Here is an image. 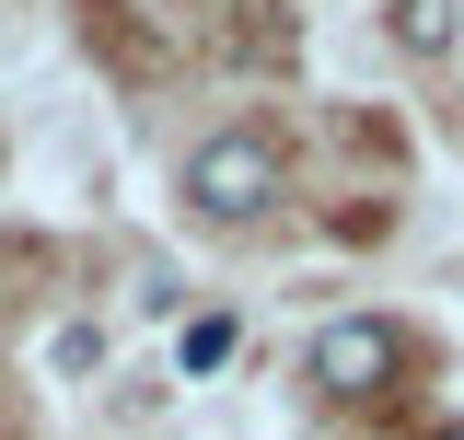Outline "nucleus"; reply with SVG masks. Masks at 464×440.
Masks as SVG:
<instances>
[{
  "mask_svg": "<svg viewBox=\"0 0 464 440\" xmlns=\"http://www.w3.org/2000/svg\"><path fill=\"white\" fill-rule=\"evenodd\" d=\"M186 209L209 220V232H244V220L279 209V139H256V128H221V139H198L186 151Z\"/></svg>",
  "mask_w": 464,
  "mask_h": 440,
  "instance_id": "1",
  "label": "nucleus"
},
{
  "mask_svg": "<svg viewBox=\"0 0 464 440\" xmlns=\"http://www.w3.org/2000/svg\"><path fill=\"white\" fill-rule=\"evenodd\" d=\"M406 371V336L383 313H337V325L314 336V394H337V406H383Z\"/></svg>",
  "mask_w": 464,
  "mask_h": 440,
  "instance_id": "2",
  "label": "nucleus"
},
{
  "mask_svg": "<svg viewBox=\"0 0 464 440\" xmlns=\"http://www.w3.org/2000/svg\"><path fill=\"white\" fill-rule=\"evenodd\" d=\"M464 35V0H395V47L406 58H441Z\"/></svg>",
  "mask_w": 464,
  "mask_h": 440,
  "instance_id": "3",
  "label": "nucleus"
},
{
  "mask_svg": "<svg viewBox=\"0 0 464 440\" xmlns=\"http://www.w3.org/2000/svg\"><path fill=\"white\" fill-rule=\"evenodd\" d=\"M174 359H186V371H221V359H232V325H221V313H209V325H186Z\"/></svg>",
  "mask_w": 464,
  "mask_h": 440,
  "instance_id": "4",
  "label": "nucleus"
},
{
  "mask_svg": "<svg viewBox=\"0 0 464 440\" xmlns=\"http://www.w3.org/2000/svg\"><path fill=\"white\" fill-rule=\"evenodd\" d=\"M430 440H464V417H441V429H430Z\"/></svg>",
  "mask_w": 464,
  "mask_h": 440,
  "instance_id": "5",
  "label": "nucleus"
}]
</instances>
